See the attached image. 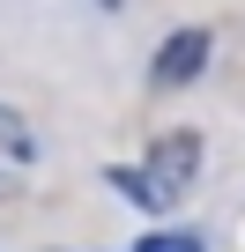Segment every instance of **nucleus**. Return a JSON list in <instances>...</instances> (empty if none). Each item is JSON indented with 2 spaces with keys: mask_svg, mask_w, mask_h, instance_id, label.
I'll return each mask as SVG.
<instances>
[{
  "mask_svg": "<svg viewBox=\"0 0 245 252\" xmlns=\"http://www.w3.org/2000/svg\"><path fill=\"white\" fill-rule=\"evenodd\" d=\"M0 156H15V163H37V126H30L23 111H8V104H0Z\"/></svg>",
  "mask_w": 245,
  "mask_h": 252,
  "instance_id": "obj_3",
  "label": "nucleus"
},
{
  "mask_svg": "<svg viewBox=\"0 0 245 252\" xmlns=\"http://www.w3.org/2000/svg\"><path fill=\"white\" fill-rule=\"evenodd\" d=\"M134 252H201V237H193V230H141Z\"/></svg>",
  "mask_w": 245,
  "mask_h": 252,
  "instance_id": "obj_5",
  "label": "nucleus"
},
{
  "mask_svg": "<svg viewBox=\"0 0 245 252\" xmlns=\"http://www.w3.org/2000/svg\"><path fill=\"white\" fill-rule=\"evenodd\" d=\"M149 171H156L171 193H186V178L201 171V134H164V141H149Z\"/></svg>",
  "mask_w": 245,
  "mask_h": 252,
  "instance_id": "obj_2",
  "label": "nucleus"
},
{
  "mask_svg": "<svg viewBox=\"0 0 245 252\" xmlns=\"http://www.w3.org/2000/svg\"><path fill=\"white\" fill-rule=\"evenodd\" d=\"M111 186L127 193V200H141V208H171V200H178V193H171L156 171H111Z\"/></svg>",
  "mask_w": 245,
  "mask_h": 252,
  "instance_id": "obj_4",
  "label": "nucleus"
},
{
  "mask_svg": "<svg viewBox=\"0 0 245 252\" xmlns=\"http://www.w3.org/2000/svg\"><path fill=\"white\" fill-rule=\"evenodd\" d=\"M208 52H215V37H208V30H171V37H164V52L149 60V89H186V82L208 67Z\"/></svg>",
  "mask_w": 245,
  "mask_h": 252,
  "instance_id": "obj_1",
  "label": "nucleus"
}]
</instances>
